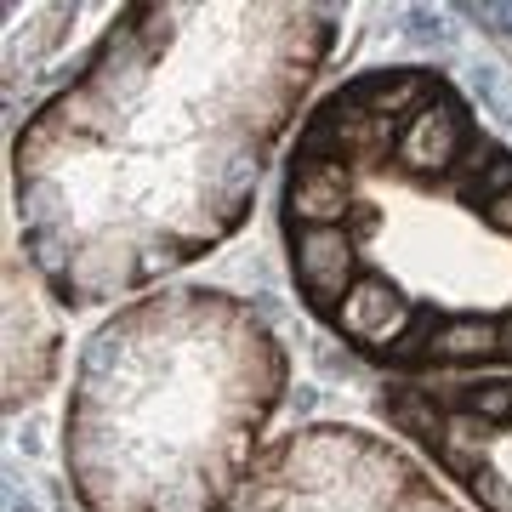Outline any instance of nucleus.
<instances>
[{
  "mask_svg": "<svg viewBox=\"0 0 512 512\" xmlns=\"http://www.w3.org/2000/svg\"><path fill=\"white\" fill-rule=\"evenodd\" d=\"M336 35L296 0L120 6L12 137L18 245L57 302H137L228 245Z\"/></svg>",
  "mask_w": 512,
  "mask_h": 512,
  "instance_id": "obj_1",
  "label": "nucleus"
},
{
  "mask_svg": "<svg viewBox=\"0 0 512 512\" xmlns=\"http://www.w3.org/2000/svg\"><path fill=\"white\" fill-rule=\"evenodd\" d=\"M279 245L313 325L387 382L512 370V143L450 74L330 86L279 160Z\"/></svg>",
  "mask_w": 512,
  "mask_h": 512,
  "instance_id": "obj_2",
  "label": "nucleus"
},
{
  "mask_svg": "<svg viewBox=\"0 0 512 512\" xmlns=\"http://www.w3.org/2000/svg\"><path fill=\"white\" fill-rule=\"evenodd\" d=\"M291 387L279 330L228 291L160 285L86 336L63 410L80 512H234Z\"/></svg>",
  "mask_w": 512,
  "mask_h": 512,
  "instance_id": "obj_3",
  "label": "nucleus"
},
{
  "mask_svg": "<svg viewBox=\"0 0 512 512\" xmlns=\"http://www.w3.org/2000/svg\"><path fill=\"white\" fill-rule=\"evenodd\" d=\"M234 512H473L399 439L313 421L268 444Z\"/></svg>",
  "mask_w": 512,
  "mask_h": 512,
  "instance_id": "obj_4",
  "label": "nucleus"
},
{
  "mask_svg": "<svg viewBox=\"0 0 512 512\" xmlns=\"http://www.w3.org/2000/svg\"><path fill=\"white\" fill-rule=\"evenodd\" d=\"M376 416L473 512H512V370L382 382Z\"/></svg>",
  "mask_w": 512,
  "mask_h": 512,
  "instance_id": "obj_5",
  "label": "nucleus"
},
{
  "mask_svg": "<svg viewBox=\"0 0 512 512\" xmlns=\"http://www.w3.org/2000/svg\"><path fill=\"white\" fill-rule=\"evenodd\" d=\"M57 313H63V302L52 296V285L35 274L23 245H12V256H6V410L12 416L57 382V365H63Z\"/></svg>",
  "mask_w": 512,
  "mask_h": 512,
  "instance_id": "obj_6",
  "label": "nucleus"
}]
</instances>
